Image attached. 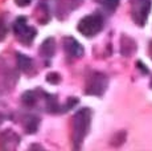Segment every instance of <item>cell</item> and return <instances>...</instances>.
Wrapping results in <instances>:
<instances>
[{
	"label": "cell",
	"mask_w": 152,
	"mask_h": 151,
	"mask_svg": "<svg viewBox=\"0 0 152 151\" xmlns=\"http://www.w3.org/2000/svg\"><path fill=\"white\" fill-rule=\"evenodd\" d=\"M60 80H61V77H60V74H57V73H50V74H48V77H46V81L50 84H58Z\"/></svg>",
	"instance_id": "13"
},
{
	"label": "cell",
	"mask_w": 152,
	"mask_h": 151,
	"mask_svg": "<svg viewBox=\"0 0 152 151\" xmlns=\"http://www.w3.org/2000/svg\"><path fill=\"white\" fill-rule=\"evenodd\" d=\"M62 45H64V51H65L66 56L70 57V59H80L85 53L83 46L74 37H65L62 40Z\"/></svg>",
	"instance_id": "7"
},
{
	"label": "cell",
	"mask_w": 152,
	"mask_h": 151,
	"mask_svg": "<svg viewBox=\"0 0 152 151\" xmlns=\"http://www.w3.org/2000/svg\"><path fill=\"white\" fill-rule=\"evenodd\" d=\"M91 111L89 107H82L74 114L72 119V142L74 149H80L83 143V139L89 134Z\"/></svg>",
	"instance_id": "1"
},
{
	"label": "cell",
	"mask_w": 152,
	"mask_h": 151,
	"mask_svg": "<svg viewBox=\"0 0 152 151\" xmlns=\"http://www.w3.org/2000/svg\"><path fill=\"white\" fill-rule=\"evenodd\" d=\"M39 123H40V119L34 115H24V119H23V126H24L25 131L29 133V134H34L39 127Z\"/></svg>",
	"instance_id": "10"
},
{
	"label": "cell",
	"mask_w": 152,
	"mask_h": 151,
	"mask_svg": "<svg viewBox=\"0 0 152 151\" xmlns=\"http://www.w3.org/2000/svg\"><path fill=\"white\" fill-rule=\"evenodd\" d=\"M151 11V0H132L131 16L136 25L143 27L148 19Z\"/></svg>",
	"instance_id": "5"
},
{
	"label": "cell",
	"mask_w": 152,
	"mask_h": 151,
	"mask_svg": "<svg viewBox=\"0 0 152 151\" xmlns=\"http://www.w3.org/2000/svg\"><path fill=\"white\" fill-rule=\"evenodd\" d=\"M109 85V78L106 74L101 72H91L86 78V94L90 95H98L101 97L107 89Z\"/></svg>",
	"instance_id": "3"
},
{
	"label": "cell",
	"mask_w": 152,
	"mask_h": 151,
	"mask_svg": "<svg viewBox=\"0 0 152 151\" xmlns=\"http://www.w3.org/2000/svg\"><path fill=\"white\" fill-rule=\"evenodd\" d=\"M103 25H104L103 16L101 13H93V15L85 16L83 19L80 20L77 29L85 37H93L103 29Z\"/></svg>",
	"instance_id": "2"
},
{
	"label": "cell",
	"mask_w": 152,
	"mask_h": 151,
	"mask_svg": "<svg viewBox=\"0 0 152 151\" xmlns=\"http://www.w3.org/2000/svg\"><path fill=\"white\" fill-rule=\"evenodd\" d=\"M151 57H152V44H151Z\"/></svg>",
	"instance_id": "16"
},
{
	"label": "cell",
	"mask_w": 152,
	"mask_h": 151,
	"mask_svg": "<svg viewBox=\"0 0 152 151\" xmlns=\"http://www.w3.org/2000/svg\"><path fill=\"white\" fill-rule=\"evenodd\" d=\"M40 54L44 57V59H52L56 53V43L53 37H49L40 46Z\"/></svg>",
	"instance_id": "9"
},
{
	"label": "cell",
	"mask_w": 152,
	"mask_h": 151,
	"mask_svg": "<svg viewBox=\"0 0 152 151\" xmlns=\"http://www.w3.org/2000/svg\"><path fill=\"white\" fill-rule=\"evenodd\" d=\"M16 59H17V66L21 72H24L25 74H33L34 73V65H33V60L27 57L23 53H16Z\"/></svg>",
	"instance_id": "8"
},
{
	"label": "cell",
	"mask_w": 152,
	"mask_h": 151,
	"mask_svg": "<svg viewBox=\"0 0 152 151\" xmlns=\"http://www.w3.org/2000/svg\"><path fill=\"white\" fill-rule=\"evenodd\" d=\"M5 27H4V24H3V21L0 20V41H1L3 39H4V36H5Z\"/></svg>",
	"instance_id": "15"
},
{
	"label": "cell",
	"mask_w": 152,
	"mask_h": 151,
	"mask_svg": "<svg viewBox=\"0 0 152 151\" xmlns=\"http://www.w3.org/2000/svg\"><path fill=\"white\" fill-rule=\"evenodd\" d=\"M83 0H56V12L58 19H66V16L74 10H77Z\"/></svg>",
	"instance_id": "6"
},
{
	"label": "cell",
	"mask_w": 152,
	"mask_h": 151,
	"mask_svg": "<svg viewBox=\"0 0 152 151\" xmlns=\"http://www.w3.org/2000/svg\"><path fill=\"white\" fill-rule=\"evenodd\" d=\"M13 33L16 36V39L19 40L21 44H24L25 46H28L29 44H32V41L36 37V29L33 27H29L27 23V17L21 16L19 19L15 20L13 23Z\"/></svg>",
	"instance_id": "4"
},
{
	"label": "cell",
	"mask_w": 152,
	"mask_h": 151,
	"mask_svg": "<svg viewBox=\"0 0 152 151\" xmlns=\"http://www.w3.org/2000/svg\"><path fill=\"white\" fill-rule=\"evenodd\" d=\"M99 1H101V4L103 5L106 10H109V11H115L116 8H118L119 1H121V0H99Z\"/></svg>",
	"instance_id": "12"
},
{
	"label": "cell",
	"mask_w": 152,
	"mask_h": 151,
	"mask_svg": "<svg viewBox=\"0 0 152 151\" xmlns=\"http://www.w3.org/2000/svg\"><path fill=\"white\" fill-rule=\"evenodd\" d=\"M31 1L32 0H15V3H16L19 7H27Z\"/></svg>",
	"instance_id": "14"
},
{
	"label": "cell",
	"mask_w": 152,
	"mask_h": 151,
	"mask_svg": "<svg viewBox=\"0 0 152 151\" xmlns=\"http://www.w3.org/2000/svg\"><path fill=\"white\" fill-rule=\"evenodd\" d=\"M39 94L37 92H33V90H29V92H25L21 97V101L27 107H34L39 103Z\"/></svg>",
	"instance_id": "11"
}]
</instances>
